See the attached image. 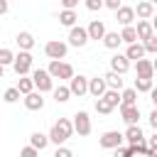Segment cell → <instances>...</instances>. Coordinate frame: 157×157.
Instances as JSON below:
<instances>
[{"label":"cell","mask_w":157,"mask_h":157,"mask_svg":"<svg viewBox=\"0 0 157 157\" xmlns=\"http://www.w3.org/2000/svg\"><path fill=\"white\" fill-rule=\"evenodd\" d=\"M74 135V125H71V120L69 118H59L54 125H52V130H49V142H54V145H64L69 137Z\"/></svg>","instance_id":"obj_1"},{"label":"cell","mask_w":157,"mask_h":157,"mask_svg":"<svg viewBox=\"0 0 157 157\" xmlns=\"http://www.w3.org/2000/svg\"><path fill=\"white\" fill-rule=\"evenodd\" d=\"M32 64H34V56H32V52H27V49H20L15 56H12V69H15V74L17 76H22V74H29L32 71Z\"/></svg>","instance_id":"obj_2"},{"label":"cell","mask_w":157,"mask_h":157,"mask_svg":"<svg viewBox=\"0 0 157 157\" xmlns=\"http://www.w3.org/2000/svg\"><path fill=\"white\" fill-rule=\"evenodd\" d=\"M47 71H49L52 78H61V81H69V78L74 76V66L66 64L64 59H52L49 66H47Z\"/></svg>","instance_id":"obj_3"},{"label":"cell","mask_w":157,"mask_h":157,"mask_svg":"<svg viewBox=\"0 0 157 157\" xmlns=\"http://www.w3.org/2000/svg\"><path fill=\"white\" fill-rule=\"evenodd\" d=\"M32 83H34V88H37L39 93H49V91L54 88V78L49 76L47 69H34V71H32Z\"/></svg>","instance_id":"obj_4"},{"label":"cell","mask_w":157,"mask_h":157,"mask_svg":"<svg viewBox=\"0 0 157 157\" xmlns=\"http://www.w3.org/2000/svg\"><path fill=\"white\" fill-rule=\"evenodd\" d=\"M71 125H74V132H78V137H86V135H91V130H93V125H91V115H88L86 110H76Z\"/></svg>","instance_id":"obj_5"},{"label":"cell","mask_w":157,"mask_h":157,"mask_svg":"<svg viewBox=\"0 0 157 157\" xmlns=\"http://www.w3.org/2000/svg\"><path fill=\"white\" fill-rule=\"evenodd\" d=\"M66 44H69V47H76V49L86 47V44H88L86 27H81L78 22H76V25H71V27H69V42H66Z\"/></svg>","instance_id":"obj_6"},{"label":"cell","mask_w":157,"mask_h":157,"mask_svg":"<svg viewBox=\"0 0 157 157\" xmlns=\"http://www.w3.org/2000/svg\"><path fill=\"white\" fill-rule=\"evenodd\" d=\"M66 52H69V44L61 39H49L44 44V54L49 59H66Z\"/></svg>","instance_id":"obj_7"},{"label":"cell","mask_w":157,"mask_h":157,"mask_svg":"<svg viewBox=\"0 0 157 157\" xmlns=\"http://www.w3.org/2000/svg\"><path fill=\"white\" fill-rule=\"evenodd\" d=\"M69 91H71V96H86L88 93V78L83 76V74H74L71 78H69Z\"/></svg>","instance_id":"obj_8"},{"label":"cell","mask_w":157,"mask_h":157,"mask_svg":"<svg viewBox=\"0 0 157 157\" xmlns=\"http://www.w3.org/2000/svg\"><path fill=\"white\" fill-rule=\"evenodd\" d=\"M42 96H44V93H39L37 88L29 91V93H25V96H22L25 108H27V110H42V108H44V98H42Z\"/></svg>","instance_id":"obj_9"},{"label":"cell","mask_w":157,"mask_h":157,"mask_svg":"<svg viewBox=\"0 0 157 157\" xmlns=\"http://www.w3.org/2000/svg\"><path fill=\"white\" fill-rule=\"evenodd\" d=\"M101 147L103 150H113V147H118V145H123V132H118V130H105L103 135H101Z\"/></svg>","instance_id":"obj_10"},{"label":"cell","mask_w":157,"mask_h":157,"mask_svg":"<svg viewBox=\"0 0 157 157\" xmlns=\"http://www.w3.org/2000/svg\"><path fill=\"white\" fill-rule=\"evenodd\" d=\"M110 71L125 76V74L130 71V59H128L125 54H113V56H110Z\"/></svg>","instance_id":"obj_11"},{"label":"cell","mask_w":157,"mask_h":157,"mask_svg":"<svg viewBox=\"0 0 157 157\" xmlns=\"http://www.w3.org/2000/svg\"><path fill=\"white\" fill-rule=\"evenodd\" d=\"M123 140H125L128 145H135V142H142V140H145V132H142V128H140L137 123H130L128 130L123 132Z\"/></svg>","instance_id":"obj_12"},{"label":"cell","mask_w":157,"mask_h":157,"mask_svg":"<svg viewBox=\"0 0 157 157\" xmlns=\"http://www.w3.org/2000/svg\"><path fill=\"white\" fill-rule=\"evenodd\" d=\"M135 71H137V76L152 78V76H155V61H150V59L140 56V59H135Z\"/></svg>","instance_id":"obj_13"},{"label":"cell","mask_w":157,"mask_h":157,"mask_svg":"<svg viewBox=\"0 0 157 157\" xmlns=\"http://www.w3.org/2000/svg\"><path fill=\"white\" fill-rule=\"evenodd\" d=\"M118 108H120V118H123L125 125L140 120V108H137V103H132V105H118Z\"/></svg>","instance_id":"obj_14"},{"label":"cell","mask_w":157,"mask_h":157,"mask_svg":"<svg viewBox=\"0 0 157 157\" xmlns=\"http://www.w3.org/2000/svg\"><path fill=\"white\" fill-rule=\"evenodd\" d=\"M113 12H115V20L120 22V27H123V25H132V22H135V10H132L130 5H120V7H118V10H113Z\"/></svg>","instance_id":"obj_15"},{"label":"cell","mask_w":157,"mask_h":157,"mask_svg":"<svg viewBox=\"0 0 157 157\" xmlns=\"http://www.w3.org/2000/svg\"><path fill=\"white\" fill-rule=\"evenodd\" d=\"M86 34H88V42H91V39L98 42V39L105 34V22H103V20H91L88 27H86Z\"/></svg>","instance_id":"obj_16"},{"label":"cell","mask_w":157,"mask_h":157,"mask_svg":"<svg viewBox=\"0 0 157 157\" xmlns=\"http://www.w3.org/2000/svg\"><path fill=\"white\" fill-rule=\"evenodd\" d=\"M132 10H135V17H137V20H152V17H155V5H152L150 0L137 2V7H132Z\"/></svg>","instance_id":"obj_17"},{"label":"cell","mask_w":157,"mask_h":157,"mask_svg":"<svg viewBox=\"0 0 157 157\" xmlns=\"http://www.w3.org/2000/svg\"><path fill=\"white\" fill-rule=\"evenodd\" d=\"M155 32V25H152V20H137V25H135V34H137V42H142L145 37H150Z\"/></svg>","instance_id":"obj_18"},{"label":"cell","mask_w":157,"mask_h":157,"mask_svg":"<svg viewBox=\"0 0 157 157\" xmlns=\"http://www.w3.org/2000/svg\"><path fill=\"white\" fill-rule=\"evenodd\" d=\"M15 42H17V47H20V49H27V52H32V49H34V37H32V32H27V29L17 32Z\"/></svg>","instance_id":"obj_19"},{"label":"cell","mask_w":157,"mask_h":157,"mask_svg":"<svg viewBox=\"0 0 157 157\" xmlns=\"http://www.w3.org/2000/svg\"><path fill=\"white\" fill-rule=\"evenodd\" d=\"M105 88H108V86H105L103 76H93V78H88V93H91L93 98L103 96V91H105Z\"/></svg>","instance_id":"obj_20"},{"label":"cell","mask_w":157,"mask_h":157,"mask_svg":"<svg viewBox=\"0 0 157 157\" xmlns=\"http://www.w3.org/2000/svg\"><path fill=\"white\" fill-rule=\"evenodd\" d=\"M78 22V12L76 10H69V7H64L61 12H59V25H64V27H71V25H76Z\"/></svg>","instance_id":"obj_21"},{"label":"cell","mask_w":157,"mask_h":157,"mask_svg":"<svg viewBox=\"0 0 157 157\" xmlns=\"http://www.w3.org/2000/svg\"><path fill=\"white\" fill-rule=\"evenodd\" d=\"M103 81H105V86L108 88H123L125 86V81H123V74H115V71H108V74H103Z\"/></svg>","instance_id":"obj_22"},{"label":"cell","mask_w":157,"mask_h":157,"mask_svg":"<svg viewBox=\"0 0 157 157\" xmlns=\"http://www.w3.org/2000/svg\"><path fill=\"white\" fill-rule=\"evenodd\" d=\"M101 42H103L105 49H118V47L123 44V42H120V34H118V32H108V29H105V34L101 37Z\"/></svg>","instance_id":"obj_23"},{"label":"cell","mask_w":157,"mask_h":157,"mask_svg":"<svg viewBox=\"0 0 157 157\" xmlns=\"http://www.w3.org/2000/svg\"><path fill=\"white\" fill-rule=\"evenodd\" d=\"M125 56H128L130 61H135V59L145 56V47H142V42H130V44H128V49H125Z\"/></svg>","instance_id":"obj_24"},{"label":"cell","mask_w":157,"mask_h":157,"mask_svg":"<svg viewBox=\"0 0 157 157\" xmlns=\"http://www.w3.org/2000/svg\"><path fill=\"white\" fill-rule=\"evenodd\" d=\"M29 145H32V147H37V150L42 152V150H47L49 137H47L44 132H39V130H37V132H32V135H29Z\"/></svg>","instance_id":"obj_25"},{"label":"cell","mask_w":157,"mask_h":157,"mask_svg":"<svg viewBox=\"0 0 157 157\" xmlns=\"http://www.w3.org/2000/svg\"><path fill=\"white\" fill-rule=\"evenodd\" d=\"M118 34H120V42H123V44L137 42V34H135V25H123V29H120Z\"/></svg>","instance_id":"obj_26"},{"label":"cell","mask_w":157,"mask_h":157,"mask_svg":"<svg viewBox=\"0 0 157 157\" xmlns=\"http://www.w3.org/2000/svg\"><path fill=\"white\" fill-rule=\"evenodd\" d=\"M132 88H135L137 93H150V88H155V78H145V76H137Z\"/></svg>","instance_id":"obj_27"},{"label":"cell","mask_w":157,"mask_h":157,"mask_svg":"<svg viewBox=\"0 0 157 157\" xmlns=\"http://www.w3.org/2000/svg\"><path fill=\"white\" fill-rule=\"evenodd\" d=\"M52 93H54V101H56V103H66V101L71 98V91H69V86H64V83L54 86Z\"/></svg>","instance_id":"obj_28"},{"label":"cell","mask_w":157,"mask_h":157,"mask_svg":"<svg viewBox=\"0 0 157 157\" xmlns=\"http://www.w3.org/2000/svg\"><path fill=\"white\" fill-rule=\"evenodd\" d=\"M132 103H137V91L135 88H120V105H132Z\"/></svg>","instance_id":"obj_29"},{"label":"cell","mask_w":157,"mask_h":157,"mask_svg":"<svg viewBox=\"0 0 157 157\" xmlns=\"http://www.w3.org/2000/svg\"><path fill=\"white\" fill-rule=\"evenodd\" d=\"M15 88L20 91V96H25V93H29V91H34V83H32V76H27V74H22Z\"/></svg>","instance_id":"obj_30"},{"label":"cell","mask_w":157,"mask_h":157,"mask_svg":"<svg viewBox=\"0 0 157 157\" xmlns=\"http://www.w3.org/2000/svg\"><path fill=\"white\" fill-rule=\"evenodd\" d=\"M101 98H105L113 108H118V105H120V91H118V88H105Z\"/></svg>","instance_id":"obj_31"},{"label":"cell","mask_w":157,"mask_h":157,"mask_svg":"<svg viewBox=\"0 0 157 157\" xmlns=\"http://www.w3.org/2000/svg\"><path fill=\"white\" fill-rule=\"evenodd\" d=\"M142 47H145V54H157V34L152 32L150 37L142 39Z\"/></svg>","instance_id":"obj_32"},{"label":"cell","mask_w":157,"mask_h":157,"mask_svg":"<svg viewBox=\"0 0 157 157\" xmlns=\"http://www.w3.org/2000/svg\"><path fill=\"white\" fill-rule=\"evenodd\" d=\"M96 110H98L101 115H108V113H113L115 108H113V105H110L105 98H101V96H98V98H96Z\"/></svg>","instance_id":"obj_33"},{"label":"cell","mask_w":157,"mask_h":157,"mask_svg":"<svg viewBox=\"0 0 157 157\" xmlns=\"http://www.w3.org/2000/svg\"><path fill=\"white\" fill-rule=\"evenodd\" d=\"M2 101H5V103H17V101H20V91H17L15 86H10V88L2 93Z\"/></svg>","instance_id":"obj_34"},{"label":"cell","mask_w":157,"mask_h":157,"mask_svg":"<svg viewBox=\"0 0 157 157\" xmlns=\"http://www.w3.org/2000/svg\"><path fill=\"white\" fill-rule=\"evenodd\" d=\"M12 56H15L12 49H7V47L0 49V64H2V66H10V64H12Z\"/></svg>","instance_id":"obj_35"},{"label":"cell","mask_w":157,"mask_h":157,"mask_svg":"<svg viewBox=\"0 0 157 157\" xmlns=\"http://www.w3.org/2000/svg\"><path fill=\"white\" fill-rule=\"evenodd\" d=\"M83 5H86V10H91V12H98V10L103 7V0H83Z\"/></svg>","instance_id":"obj_36"},{"label":"cell","mask_w":157,"mask_h":157,"mask_svg":"<svg viewBox=\"0 0 157 157\" xmlns=\"http://www.w3.org/2000/svg\"><path fill=\"white\" fill-rule=\"evenodd\" d=\"M113 152H115V157H130V155H132V150H130V145H128V147H123V145H118V147H113Z\"/></svg>","instance_id":"obj_37"},{"label":"cell","mask_w":157,"mask_h":157,"mask_svg":"<svg viewBox=\"0 0 157 157\" xmlns=\"http://www.w3.org/2000/svg\"><path fill=\"white\" fill-rule=\"evenodd\" d=\"M20 155H22V157H34V155H39V150H37V147H32V145H27V147H22V150H20Z\"/></svg>","instance_id":"obj_38"},{"label":"cell","mask_w":157,"mask_h":157,"mask_svg":"<svg viewBox=\"0 0 157 157\" xmlns=\"http://www.w3.org/2000/svg\"><path fill=\"white\" fill-rule=\"evenodd\" d=\"M54 155H56V157H71L74 152H71L69 147H64V145H56V150H54Z\"/></svg>","instance_id":"obj_39"},{"label":"cell","mask_w":157,"mask_h":157,"mask_svg":"<svg viewBox=\"0 0 157 157\" xmlns=\"http://www.w3.org/2000/svg\"><path fill=\"white\" fill-rule=\"evenodd\" d=\"M123 2L120 0H103V7H108V10H118Z\"/></svg>","instance_id":"obj_40"},{"label":"cell","mask_w":157,"mask_h":157,"mask_svg":"<svg viewBox=\"0 0 157 157\" xmlns=\"http://www.w3.org/2000/svg\"><path fill=\"white\" fill-rule=\"evenodd\" d=\"M81 0H61V7H69V10H76Z\"/></svg>","instance_id":"obj_41"},{"label":"cell","mask_w":157,"mask_h":157,"mask_svg":"<svg viewBox=\"0 0 157 157\" xmlns=\"http://www.w3.org/2000/svg\"><path fill=\"white\" fill-rule=\"evenodd\" d=\"M147 120H150V128H155V130H157V110H150Z\"/></svg>","instance_id":"obj_42"},{"label":"cell","mask_w":157,"mask_h":157,"mask_svg":"<svg viewBox=\"0 0 157 157\" xmlns=\"http://www.w3.org/2000/svg\"><path fill=\"white\" fill-rule=\"evenodd\" d=\"M10 10V0H0V15H7Z\"/></svg>","instance_id":"obj_43"},{"label":"cell","mask_w":157,"mask_h":157,"mask_svg":"<svg viewBox=\"0 0 157 157\" xmlns=\"http://www.w3.org/2000/svg\"><path fill=\"white\" fill-rule=\"evenodd\" d=\"M2 76H5V66L0 64V78H2Z\"/></svg>","instance_id":"obj_44"},{"label":"cell","mask_w":157,"mask_h":157,"mask_svg":"<svg viewBox=\"0 0 157 157\" xmlns=\"http://www.w3.org/2000/svg\"><path fill=\"white\" fill-rule=\"evenodd\" d=\"M150 2H152V5H155V2H157V0H150Z\"/></svg>","instance_id":"obj_45"},{"label":"cell","mask_w":157,"mask_h":157,"mask_svg":"<svg viewBox=\"0 0 157 157\" xmlns=\"http://www.w3.org/2000/svg\"><path fill=\"white\" fill-rule=\"evenodd\" d=\"M120 2H123V0H120Z\"/></svg>","instance_id":"obj_46"}]
</instances>
